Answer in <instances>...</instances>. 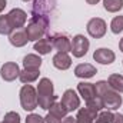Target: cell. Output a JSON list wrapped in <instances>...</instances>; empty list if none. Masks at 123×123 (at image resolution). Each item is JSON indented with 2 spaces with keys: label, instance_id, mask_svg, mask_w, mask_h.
Masks as SVG:
<instances>
[{
  "label": "cell",
  "instance_id": "30",
  "mask_svg": "<svg viewBox=\"0 0 123 123\" xmlns=\"http://www.w3.org/2000/svg\"><path fill=\"white\" fill-rule=\"evenodd\" d=\"M6 6H7V1L6 0H0V13L6 9Z\"/></svg>",
  "mask_w": 123,
  "mask_h": 123
},
{
  "label": "cell",
  "instance_id": "33",
  "mask_svg": "<svg viewBox=\"0 0 123 123\" xmlns=\"http://www.w3.org/2000/svg\"><path fill=\"white\" fill-rule=\"evenodd\" d=\"M23 1H30V0H23Z\"/></svg>",
  "mask_w": 123,
  "mask_h": 123
},
{
  "label": "cell",
  "instance_id": "31",
  "mask_svg": "<svg viewBox=\"0 0 123 123\" xmlns=\"http://www.w3.org/2000/svg\"><path fill=\"white\" fill-rule=\"evenodd\" d=\"M86 1H87V4H97L100 0H86Z\"/></svg>",
  "mask_w": 123,
  "mask_h": 123
},
{
  "label": "cell",
  "instance_id": "24",
  "mask_svg": "<svg viewBox=\"0 0 123 123\" xmlns=\"http://www.w3.org/2000/svg\"><path fill=\"white\" fill-rule=\"evenodd\" d=\"M112 119H113V113L110 110H100V112H97L94 123H110Z\"/></svg>",
  "mask_w": 123,
  "mask_h": 123
},
{
  "label": "cell",
  "instance_id": "29",
  "mask_svg": "<svg viewBox=\"0 0 123 123\" xmlns=\"http://www.w3.org/2000/svg\"><path fill=\"white\" fill-rule=\"evenodd\" d=\"M62 123H76V117H73V116H66Z\"/></svg>",
  "mask_w": 123,
  "mask_h": 123
},
{
  "label": "cell",
  "instance_id": "6",
  "mask_svg": "<svg viewBox=\"0 0 123 123\" xmlns=\"http://www.w3.org/2000/svg\"><path fill=\"white\" fill-rule=\"evenodd\" d=\"M87 33L89 36H92L93 39H102L106 31H107V25L103 19L100 17H93L87 22Z\"/></svg>",
  "mask_w": 123,
  "mask_h": 123
},
{
  "label": "cell",
  "instance_id": "27",
  "mask_svg": "<svg viewBox=\"0 0 123 123\" xmlns=\"http://www.w3.org/2000/svg\"><path fill=\"white\" fill-rule=\"evenodd\" d=\"M26 123H46V119L42 117V116L37 115V113H30V115L26 117Z\"/></svg>",
  "mask_w": 123,
  "mask_h": 123
},
{
  "label": "cell",
  "instance_id": "16",
  "mask_svg": "<svg viewBox=\"0 0 123 123\" xmlns=\"http://www.w3.org/2000/svg\"><path fill=\"white\" fill-rule=\"evenodd\" d=\"M77 92L85 99V102H89L93 97L97 96L96 94V89H94V83H87V82H80L77 85Z\"/></svg>",
  "mask_w": 123,
  "mask_h": 123
},
{
  "label": "cell",
  "instance_id": "34",
  "mask_svg": "<svg viewBox=\"0 0 123 123\" xmlns=\"http://www.w3.org/2000/svg\"><path fill=\"white\" fill-rule=\"evenodd\" d=\"M0 123H4V122H3V120H1V122H0Z\"/></svg>",
  "mask_w": 123,
  "mask_h": 123
},
{
  "label": "cell",
  "instance_id": "32",
  "mask_svg": "<svg viewBox=\"0 0 123 123\" xmlns=\"http://www.w3.org/2000/svg\"><path fill=\"white\" fill-rule=\"evenodd\" d=\"M119 49H120V52H123V39H120V42H119Z\"/></svg>",
  "mask_w": 123,
  "mask_h": 123
},
{
  "label": "cell",
  "instance_id": "13",
  "mask_svg": "<svg viewBox=\"0 0 123 123\" xmlns=\"http://www.w3.org/2000/svg\"><path fill=\"white\" fill-rule=\"evenodd\" d=\"M97 73V69L90 63H80L74 67V76L80 79H90Z\"/></svg>",
  "mask_w": 123,
  "mask_h": 123
},
{
  "label": "cell",
  "instance_id": "12",
  "mask_svg": "<svg viewBox=\"0 0 123 123\" xmlns=\"http://www.w3.org/2000/svg\"><path fill=\"white\" fill-rule=\"evenodd\" d=\"M93 59H94V62H97L100 64H112L116 60V55L113 50H110L107 47H99L94 50Z\"/></svg>",
  "mask_w": 123,
  "mask_h": 123
},
{
  "label": "cell",
  "instance_id": "25",
  "mask_svg": "<svg viewBox=\"0 0 123 123\" xmlns=\"http://www.w3.org/2000/svg\"><path fill=\"white\" fill-rule=\"evenodd\" d=\"M110 30H112V33H115V34L122 33L123 31V16L113 17V20L110 23Z\"/></svg>",
  "mask_w": 123,
  "mask_h": 123
},
{
  "label": "cell",
  "instance_id": "18",
  "mask_svg": "<svg viewBox=\"0 0 123 123\" xmlns=\"http://www.w3.org/2000/svg\"><path fill=\"white\" fill-rule=\"evenodd\" d=\"M39 55L44 56V55H49L52 50H53V43H52V39L50 36L49 37H42L40 40L34 42V47H33Z\"/></svg>",
  "mask_w": 123,
  "mask_h": 123
},
{
  "label": "cell",
  "instance_id": "3",
  "mask_svg": "<svg viewBox=\"0 0 123 123\" xmlns=\"http://www.w3.org/2000/svg\"><path fill=\"white\" fill-rule=\"evenodd\" d=\"M47 27H49V16L33 13L30 17V22L25 27L26 34L29 37V42H37L42 37H44Z\"/></svg>",
  "mask_w": 123,
  "mask_h": 123
},
{
  "label": "cell",
  "instance_id": "9",
  "mask_svg": "<svg viewBox=\"0 0 123 123\" xmlns=\"http://www.w3.org/2000/svg\"><path fill=\"white\" fill-rule=\"evenodd\" d=\"M7 16H9V20H10L14 30L16 29H23L26 22H27V13L25 10H22V9H17V7L12 9L7 13Z\"/></svg>",
  "mask_w": 123,
  "mask_h": 123
},
{
  "label": "cell",
  "instance_id": "15",
  "mask_svg": "<svg viewBox=\"0 0 123 123\" xmlns=\"http://www.w3.org/2000/svg\"><path fill=\"white\" fill-rule=\"evenodd\" d=\"M52 62H53V66L59 70H67L72 66V57L66 52H57L53 56Z\"/></svg>",
  "mask_w": 123,
  "mask_h": 123
},
{
  "label": "cell",
  "instance_id": "20",
  "mask_svg": "<svg viewBox=\"0 0 123 123\" xmlns=\"http://www.w3.org/2000/svg\"><path fill=\"white\" fill-rule=\"evenodd\" d=\"M42 57L37 56V55H26L23 57V67L25 69H33V70H40V66H42Z\"/></svg>",
  "mask_w": 123,
  "mask_h": 123
},
{
  "label": "cell",
  "instance_id": "11",
  "mask_svg": "<svg viewBox=\"0 0 123 123\" xmlns=\"http://www.w3.org/2000/svg\"><path fill=\"white\" fill-rule=\"evenodd\" d=\"M52 43H53V49H56L57 52H70L72 50V40L67 34L64 33H56L53 36H50Z\"/></svg>",
  "mask_w": 123,
  "mask_h": 123
},
{
  "label": "cell",
  "instance_id": "2",
  "mask_svg": "<svg viewBox=\"0 0 123 123\" xmlns=\"http://www.w3.org/2000/svg\"><path fill=\"white\" fill-rule=\"evenodd\" d=\"M36 92H37L39 107H42L43 110H49L50 106L57 100V96L55 94L53 82L49 77H42L39 80V85L36 87Z\"/></svg>",
  "mask_w": 123,
  "mask_h": 123
},
{
  "label": "cell",
  "instance_id": "22",
  "mask_svg": "<svg viewBox=\"0 0 123 123\" xmlns=\"http://www.w3.org/2000/svg\"><path fill=\"white\" fill-rule=\"evenodd\" d=\"M103 7L109 13H117L123 9V0H103Z\"/></svg>",
  "mask_w": 123,
  "mask_h": 123
},
{
  "label": "cell",
  "instance_id": "17",
  "mask_svg": "<svg viewBox=\"0 0 123 123\" xmlns=\"http://www.w3.org/2000/svg\"><path fill=\"white\" fill-rule=\"evenodd\" d=\"M97 116V112L90 107H82L79 109L76 115V123H94V119Z\"/></svg>",
  "mask_w": 123,
  "mask_h": 123
},
{
  "label": "cell",
  "instance_id": "10",
  "mask_svg": "<svg viewBox=\"0 0 123 123\" xmlns=\"http://www.w3.org/2000/svg\"><path fill=\"white\" fill-rule=\"evenodd\" d=\"M19 74H20V69L19 64L14 62H7L0 69V76L4 82H13L19 77Z\"/></svg>",
  "mask_w": 123,
  "mask_h": 123
},
{
  "label": "cell",
  "instance_id": "19",
  "mask_svg": "<svg viewBox=\"0 0 123 123\" xmlns=\"http://www.w3.org/2000/svg\"><path fill=\"white\" fill-rule=\"evenodd\" d=\"M39 74H40V70H33V69H23L20 70V74H19V79L23 85H30L33 82H36L39 79Z\"/></svg>",
  "mask_w": 123,
  "mask_h": 123
},
{
  "label": "cell",
  "instance_id": "21",
  "mask_svg": "<svg viewBox=\"0 0 123 123\" xmlns=\"http://www.w3.org/2000/svg\"><path fill=\"white\" fill-rule=\"evenodd\" d=\"M107 83H109V86L113 90H116V92H119V93H123V74H119V73L110 74L109 79H107Z\"/></svg>",
  "mask_w": 123,
  "mask_h": 123
},
{
  "label": "cell",
  "instance_id": "8",
  "mask_svg": "<svg viewBox=\"0 0 123 123\" xmlns=\"http://www.w3.org/2000/svg\"><path fill=\"white\" fill-rule=\"evenodd\" d=\"M62 105L66 107V110L70 113L73 110H77L80 107V97L77 96V93L73 89H67L62 96Z\"/></svg>",
  "mask_w": 123,
  "mask_h": 123
},
{
  "label": "cell",
  "instance_id": "14",
  "mask_svg": "<svg viewBox=\"0 0 123 123\" xmlns=\"http://www.w3.org/2000/svg\"><path fill=\"white\" fill-rule=\"evenodd\" d=\"M9 42L14 47H23V46H26L27 42H29V37L26 34V30L25 29H16V30H13V33L9 36Z\"/></svg>",
  "mask_w": 123,
  "mask_h": 123
},
{
  "label": "cell",
  "instance_id": "1",
  "mask_svg": "<svg viewBox=\"0 0 123 123\" xmlns=\"http://www.w3.org/2000/svg\"><path fill=\"white\" fill-rule=\"evenodd\" d=\"M94 89H96V94L100 96L103 102V107L106 110H116L122 106L123 100L120 93L113 90L106 80H99L97 83H94Z\"/></svg>",
  "mask_w": 123,
  "mask_h": 123
},
{
  "label": "cell",
  "instance_id": "23",
  "mask_svg": "<svg viewBox=\"0 0 123 123\" xmlns=\"http://www.w3.org/2000/svg\"><path fill=\"white\" fill-rule=\"evenodd\" d=\"M13 26H12V23H10V20H9V16L7 14H3V16H0V34H3V36H10L12 33H13Z\"/></svg>",
  "mask_w": 123,
  "mask_h": 123
},
{
  "label": "cell",
  "instance_id": "28",
  "mask_svg": "<svg viewBox=\"0 0 123 123\" xmlns=\"http://www.w3.org/2000/svg\"><path fill=\"white\" fill-rule=\"evenodd\" d=\"M110 123H123V115L122 113H115Z\"/></svg>",
  "mask_w": 123,
  "mask_h": 123
},
{
  "label": "cell",
  "instance_id": "7",
  "mask_svg": "<svg viewBox=\"0 0 123 123\" xmlns=\"http://www.w3.org/2000/svg\"><path fill=\"white\" fill-rule=\"evenodd\" d=\"M67 110H66V107L62 105V102H55L52 106H50V109H49V112H47V115H46V123H62V120L67 116Z\"/></svg>",
  "mask_w": 123,
  "mask_h": 123
},
{
  "label": "cell",
  "instance_id": "26",
  "mask_svg": "<svg viewBox=\"0 0 123 123\" xmlns=\"http://www.w3.org/2000/svg\"><path fill=\"white\" fill-rule=\"evenodd\" d=\"M4 123H20V115L17 112H7L4 115Z\"/></svg>",
  "mask_w": 123,
  "mask_h": 123
},
{
  "label": "cell",
  "instance_id": "4",
  "mask_svg": "<svg viewBox=\"0 0 123 123\" xmlns=\"http://www.w3.org/2000/svg\"><path fill=\"white\" fill-rule=\"evenodd\" d=\"M20 105L26 112H33L37 106V92L31 85H23L20 89Z\"/></svg>",
  "mask_w": 123,
  "mask_h": 123
},
{
  "label": "cell",
  "instance_id": "5",
  "mask_svg": "<svg viewBox=\"0 0 123 123\" xmlns=\"http://www.w3.org/2000/svg\"><path fill=\"white\" fill-rule=\"evenodd\" d=\"M89 46H90V42H89V39H87L86 36H83V34H76V36L72 39V50H70V52L73 53L74 57L80 59V57H83V56L87 53Z\"/></svg>",
  "mask_w": 123,
  "mask_h": 123
}]
</instances>
